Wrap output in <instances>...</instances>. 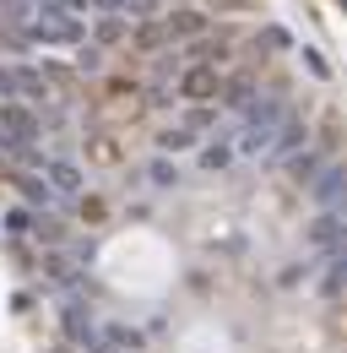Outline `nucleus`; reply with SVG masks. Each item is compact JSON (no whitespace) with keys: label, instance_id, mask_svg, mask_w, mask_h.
<instances>
[{"label":"nucleus","instance_id":"1","mask_svg":"<svg viewBox=\"0 0 347 353\" xmlns=\"http://www.w3.org/2000/svg\"><path fill=\"white\" fill-rule=\"evenodd\" d=\"M288 114H293V109H288L277 92H260L255 103L239 114V125H233V147H239V158H266L271 136H277V125H282Z\"/></svg>","mask_w":347,"mask_h":353},{"label":"nucleus","instance_id":"2","mask_svg":"<svg viewBox=\"0 0 347 353\" xmlns=\"http://www.w3.org/2000/svg\"><path fill=\"white\" fill-rule=\"evenodd\" d=\"M28 39H43V44H82V22H76V11H71V6L43 0L39 17L28 22Z\"/></svg>","mask_w":347,"mask_h":353},{"label":"nucleus","instance_id":"3","mask_svg":"<svg viewBox=\"0 0 347 353\" xmlns=\"http://www.w3.org/2000/svg\"><path fill=\"white\" fill-rule=\"evenodd\" d=\"M39 109L28 98H0V141H39Z\"/></svg>","mask_w":347,"mask_h":353},{"label":"nucleus","instance_id":"4","mask_svg":"<svg viewBox=\"0 0 347 353\" xmlns=\"http://www.w3.org/2000/svg\"><path fill=\"white\" fill-rule=\"evenodd\" d=\"M179 98H185V103H217V98H222V71L207 65V60H190V65L179 71Z\"/></svg>","mask_w":347,"mask_h":353},{"label":"nucleus","instance_id":"5","mask_svg":"<svg viewBox=\"0 0 347 353\" xmlns=\"http://www.w3.org/2000/svg\"><path fill=\"white\" fill-rule=\"evenodd\" d=\"M49 82H43V71L33 65H0V98H28V103H39Z\"/></svg>","mask_w":347,"mask_h":353},{"label":"nucleus","instance_id":"6","mask_svg":"<svg viewBox=\"0 0 347 353\" xmlns=\"http://www.w3.org/2000/svg\"><path fill=\"white\" fill-rule=\"evenodd\" d=\"M309 196H315L320 207H342V212H347V163L320 169V174L309 179Z\"/></svg>","mask_w":347,"mask_h":353},{"label":"nucleus","instance_id":"7","mask_svg":"<svg viewBox=\"0 0 347 353\" xmlns=\"http://www.w3.org/2000/svg\"><path fill=\"white\" fill-rule=\"evenodd\" d=\"M342 239H347V212H342V207H326V212L315 218V228H309V245L331 256V250H337Z\"/></svg>","mask_w":347,"mask_h":353},{"label":"nucleus","instance_id":"8","mask_svg":"<svg viewBox=\"0 0 347 353\" xmlns=\"http://www.w3.org/2000/svg\"><path fill=\"white\" fill-rule=\"evenodd\" d=\"M304 141H309V131H304V120H299V114H288V120L277 125V136H271V147H266V158H271V163H288V158L299 152Z\"/></svg>","mask_w":347,"mask_h":353},{"label":"nucleus","instance_id":"9","mask_svg":"<svg viewBox=\"0 0 347 353\" xmlns=\"http://www.w3.org/2000/svg\"><path fill=\"white\" fill-rule=\"evenodd\" d=\"M11 185H17V190H22V201H28V207H33V212H49V207H54V201H60V190H54V185H49V179H33V174H11Z\"/></svg>","mask_w":347,"mask_h":353},{"label":"nucleus","instance_id":"10","mask_svg":"<svg viewBox=\"0 0 347 353\" xmlns=\"http://www.w3.org/2000/svg\"><path fill=\"white\" fill-rule=\"evenodd\" d=\"M163 28H169L174 44H179V39H207V33H212L201 11H169V17H163Z\"/></svg>","mask_w":347,"mask_h":353},{"label":"nucleus","instance_id":"11","mask_svg":"<svg viewBox=\"0 0 347 353\" xmlns=\"http://www.w3.org/2000/svg\"><path fill=\"white\" fill-rule=\"evenodd\" d=\"M43 179H49V185H54V190H60V196H82V169H76V163H65V158H54V163H43Z\"/></svg>","mask_w":347,"mask_h":353},{"label":"nucleus","instance_id":"12","mask_svg":"<svg viewBox=\"0 0 347 353\" xmlns=\"http://www.w3.org/2000/svg\"><path fill=\"white\" fill-rule=\"evenodd\" d=\"M60 321H65V332H71L82 348H92V343H98V326L87 321V310L76 305V299H65V305H60Z\"/></svg>","mask_w":347,"mask_h":353},{"label":"nucleus","instance_id":"13","mask_svg":"<svg viewBox=\"0 0 347 353\" xmlns=\"http://www.w3.org/2000/svg\"><path fill=\"white\" fill-rule=\"evenodd\" d=\"M87 158H92L98 169H114V163H120V136L114 131H87Z\"/></svg>","mask_w":347,"mask_h":353},{"label":"nucleus","instance_id":"14","mask_svg":"<svg viewBox=\"0 0 347 353\" xmlns=\"http://www.w3.org/2000/svg\"><path fill=\"white\" fill-rule=\"evenodd\" d=\"M255 98H260V88L250 82V77H233V82H222V109H233V114H244Z\"/></svg>","mask_w":347,"mask_h":353},{"label":"nucleus","instance_id":"15","mask_svg":"<svg viewBox=\"0 0 347 353\" xmlns=\"http://www.w3.org/2000/svg\"><path fill=\"white\" fill-rule=\"evenodd\" d=\"M103 98H109L114 109H130V114H136V109H141V82H125V77H109V82H103Z\"/></svg>","mask_w":347,"mask_h":353},{"label":"nucleus","instance_id":"16","mask_svg":"<svg viewBox=\"0 0 347 353\" xmlns=\"http://www.w3.org/2000/svg\"><path fill=\"white\" fill-rule=\"evenodd\" d=\"M98 337H103V343H109L114 353H141V332H136V326H120V321H109Z\"/></svg>","mask_w":347,"mask_h":353},{"label":"nucleus","instance_id":"17","mask_svg":"<svg viewBox=\"0 0 347 353\" xmlns=\"http://www.w3.org/2000/svg\"><path fill=\"white\" fill-rule=\"evenodd\" d=\"M92 39H98V44H120V39H130V22H125V17H114V11H103L98 28H92Z\"/></svg>","mask_w":347,"mask_h":353},{"label":"nucleus","instance_id":"18","mask_svg":"<svg viewBox=\"0 0 347 353\" xmlns=\"http://www.w3.org/2000/svg\"><path fill=\"white\" fill-rule=\"evenodd\" d=\"M233 158H239V147H233V136H222L217 147H207V152H201V163H207L212 174H222V169H228Z\"/></svg>","mask_w":347,"mask_h":353},{"label":"nucleus","instance_id":"19","mask_svg":"<svg viewBox=\"0 0 347 353\" xmlns=\"http://www.w3.org/2000/svg\"><path fill=\"white\" fill-rule=\"evenodd\" d=\"M288 174L299 179V185H309V179L320 174V152H293L288 158Z\"/></svg>","mask_w":347,"mask_h":353},{"label":"nucleus","instance_id":"20","mask_svg":"<svg viewBox=\"0 0 347 353\" xmlns=\"http://www.w3.org/2000/svg\"><path fill=\"white\" fill-rule=\"evenodd\" d=\"M158 147H163V152H185V147H196V131H190V125H169V131L158 136Z\"/></svg>","mask_w":347,"mask_h":353},{"label":"nucleus","instance_id":"21","mask_svg":"<svg viewBox=\"0 0 347 353\" xmlns=\"http://www.w3.org/2000/svg\"><path fill=\"white\" fill-rule=\"evenodd\" d=\"M125 17H130V22H147V17H158V0H125Z\"/></svg>","mask_w":347,"mask_h":353},{"label":"nucleus","instance_id":"22","mask_svg":"<svg viewBox=\"0 0 347 353\" xmlns=\"http://www.w3.org/2000/svg\"><path fill=\"white\" fill-rule=\"evenodd\" d=\"M147 174H152V185H174V179H179V169H174V163H163V158H158V163H152Z\"/></svg>","mask_w":347,"mask_h":353},{"label":"nucleus","instance_id":"23","mask_svg":"<svg viewBox=\"0 0 347 353\" xmlns=\"http://www.w3.org/2000/svg\"><path fill=\"white\" fill-rule=\"evenodd\" d=\"M28 223H33V212H28V207H11V212H6V228H11V234H22Z\"/></svg>","mask_w":347,"mask_h":353},{"label":"nucleus","instance_id":"24","mask_svg":"<svg viewBox=\"0 0 347 353\" xmlns=\"http://www.w3.org/2000/svg\"><path fill=\"white\" fill-rule=\"evenodd\" d=\"M260 44H266V49H288V33H282V28H266Z\"/></svg>","mask_w":347,"mask_h":353},{"label":"nucleus","instance_id":"25","mask_svg":"<svg viewBox=\"0 0 347 353\" xmlns=\"http://www.w3.org/2000/svg\"><path fill=\"white\" fill-rule=\"evenodd\" d=\"M76 65H82V71H98V49L82 44V49H76Z\"/></svg>","mask_w":347,"mask_h":353},{"label":"nucleus","instance_id":"26","mask_svg":"<svg viewBox=\"0 0 347 353\" xmlns=\"http://www.w3.org/2000/svg\"><path fill=\"white\" fill-rule=\"evenodd\" d=\"M342 6H347V0H342Z\"/></svg>","mask_w":347,"mask_h":353}]
</instances>
